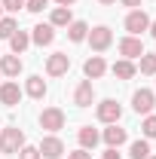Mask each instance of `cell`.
<instances>
[{
	"instance_id": "37",
	"label": "cell",
	"mask_w": 156,
	"mask_h": 159,
	"mask_svg": "<svg viewBox=\"0 0 156 159\" xmlns=\"http://www.w3.org/2000/svg\"><path fill=\"white\" fill-rule=\"evenodd\" d=\"M0 80H3V74H0Z\"/></svg>"
},
{
	"instance_id": "20",
	"label": "cell",
	"mask_w": 156,
	"mask_h": 159,
	"mask_svg": "<svg viewBox=\"0 0 156 159\" xmlns=\"http://www.w3.org/2000/svg\"><path fill=\"white\" fill-rule=\"evenodd\" d=\"M28 46H31V34H28V31H16V34L9 37V49H12V55H21Z\"/></svg>"
},
{
	"instance_id": "2",
	"label": "cell",
	"mask_w": 156,
	"mask_h": 159,
	"mask_svg": "<svg viewBox=\"0 0 156 159\" xmlns=\"http://www.w3.org/2000/svg\"><path fill=\"white\" fill-rule=\"evenodd\" d=\"M40 129L49 132V135L61 132V129H64V110H61V107H46V110L40 113Z\"/></svg>"
},
{
	"instance_id": "32",
	"label": "cell",
	"mask_w": 156,
	"mask_h": 159,
	"mask_svg": "<svg viewBox=\"0 0 156 159\" xmlns=\"http://www.w3.org/2000/svg\"><path fill=\"white\" fill-rule=\"evenodd\" d=\"M147 31H150V37L156 40V19H150V28H147Z\"/></svg>"
},
{
	"instance_id": "5",
	"label": "cell",
	"mask_w": 156,
	"mask_h": 159,
	"mask_svg": "<svg viewBox=\"0 0 156 159\" xmlns=\"http://www.w3.org/2000/svg\"><path fill=\"white\" fill-rule=\"evenodd\" d=\"M132 107H135V113H141V116L153 113V107H156V92H150V89H138L135 95H132Z\"/></svg>"
},
{
	"instance_id": "31",
	"label": "cell",
	"mask_w": 156,
	"mask_h": 159,
	"mask_svg": "<svg viewBox=\"0 0 156 159\" xmlns=\"http://www.w3.org/2000/svg\"><path fill=\"white\" fill-rule=\"evenodd\" d=\"M122 6H129V9H141V0H119Z\"/></svg>"
},
{
	"instance_id": "28",
	"label": "cell",
	"mask_w": 156,
	"mask_h": 159,
	"mask_svg": "<svg viewBox=\"0 0 156 159\" xmlns=\"http://www.w3.org/2000/svg\"><path fill=\"white\" fill-rule=\"evenodd\" d=\"M0 3H3L6 12H19L21 6H25V0H0Z\"/></svg>"
},
{
	"instance_id": "36",
	"label": "cell",
	"mask_w": 156,
	"mask_h": 159,
	"mask_svg": "<svg viewBox=\"0 0 156 159\" xmlns=\"http://www.w3.org/2000/svg\"><path fill=\"white\" fill-rule=\"evenodd\" d=\"M147 159H156V153H150V156H147Z\"/></svg>"
},
{
	"instance_id": "29",
	"label": "cell",
	"mask_w": 156,
	"mask_h": 159,
	"mask_svg": "<svg viewBox=\"0 0 156 159\" xmlns=\"http://www.w3.org/2000/svg\"><path fill=\"white\" fill-rule=\"evenodd\" d=\"M67 159H92V153L80 147V150H74V153H67Z\"/></svg>"
},
{
	"instance_id": "8",
	"label": "cell",
	"mask_w": 156,
	"mask_h": 159,
	"mask_svg": "<svg viewBox=\"0 0 156 159\" xmlns=\"http://www.w3.org/2000/svg\"><path fill=\"white\" fill-rule=\"evenodd\" d=\"M40 156L43 159H61V153H64V141L58 138V135H46V138L40 141Z\"/></svg>"
},
{
	"instance_id": "26",
	"label": "cell",
	"mask_w": 156,
	"mask_h": 159,
	"mask_svg": "<svg viewBox=\"0 0 156 159\" xmlns=\"http://www.w3.org/2000/svg\"><path fill=\"white\" fill-rule=\"evenodd\" d=\"M19 159H43V156H40V150H37V147H31V144H25V147L19 150Z\"/></svg>"
},
{
	"instance_id": "11",
	"label": "cell",
	"mask_w": 156,
	"mask_h": 159,
	"mask_svg": "<svg viewBox=\"0 0 156 159\" xmlns=\"http://www.w3.org/2000/svg\"><path fill=\"white\" fill-rule=\"evenodd\" d=\"M95 101V86H92V80H80V86L74 89V104L77 107H89Z\"/></svg>"
},
{
	"instance_id": "25",
	"label": "cell",
	"mask_w": 156,
	"mask_h": 159,
	"mask_svg": "<svg viewBox=\"0 0 156 159\" xmlns=\"http://www.w3.org/2000/svg\"><path fill=\"white\" fill-rule=\"evenodd\" d=\"M141 135H144L147 141L156 138V116H153V113H147V116H144V122H141Z\"/></svg>"
},
{
	"instance_id": "10",
	"label": "cell",
	"mask_w": 156,
	"mask_h": 159,
	"mask_svg": "<svg viewBox=\"0 0 156 159\" xmlns=\"http://www.w3.org/2000/svg\"><path fill=\"white\" fill-rule=\"evenodd\" d=\"M101 141H104L107 147H117V150H119V147L129 141V132H126V129H119L117 122H110V125L101 132Z\"/></svg>"
},
{
	"instance_id": "24",
	"label": "cell",
	"mask_w": 156,
	"mask_h": 159,
	"mask_svg": "<svg viewBox=\"0 0 156 159\" xmlns=\"http://www.w3.org/2000/svg\"><path fill=\"white\" fill-rule=\"evenodd\" d=\"M16 31H19V25H16L12 16H3V19H0V40H9Z\"/></svg>"
},
{
	"instance_id": "7",
	"label": "cell",
	"mask_w": 156,
	"mask_h": 159,
	"mask_svg": "<svg viewBox=\"0 0 156 159\" xmlns=\"http://www.w3.org/2000/svg\"><path fill=\"white\" fill-rule=\"evenodd\" d=\"M150 28V16L144 12V9H132L129 16H126V31L132 34V37H141V31H147Z\"/></svg>"
},
{
	"instance_id": "9",
	"label": "cell",
	"mask_w": 156,
	"mask_h": 159,
	"mask_svg": "<svg viewBox=\"0 0 156 159\" xmlns=\"http://www.w3.org/2000/svg\"><path fill=\"white\" fill-rule=\"evenodd\" d=\"M119 55L122 58H129V61H135V58H141L144 55V43H141V37H122L119 40Z\"/></svg>"
},
{
	"instance_id": "22",
	"label": "cell",
	"mask_w": 156,
	"mask_h": 159,
	"mask_svg": "<svg viewBox=\"0 0 156 159\" xmlns=\"http://www.w3.org/2000/svg\"><path fill=\"white\" fill-rule=\"evenodd\" d=\"M150 153H153V150H150V141H147V138L132 141V147H129V156H132V159H147Z\"/></svg>"
},
{
	"instance_id": "1",
	"label": "cell",
	"mask_w": 156,
	"mask_h": 159,
	"mask_svg": "<svg viewBox=\"0 0 156 159\" xmlns=\"http://www.w3.org/2000/svg\"><path fill=\"white\" fill-rule=\"evenodd\" d=\"M21 147H25V132L19 125H9V129L0 132V150L3 153H19Z\"/></svg>"
},
{
	"instance_id": "27",
	"label": "cell",
	"mask_w": 156,
	"mask_h": 159,
	"mask_svg": "<svg viewBox=\"0 0 156 159\" xmlns=\"http://www.w3.org/2000/svg\"><path fill=\"white\" fill-rule=\"evenodd\" d=\"M49 6V0H25V9L28 12H43Z\"/></svg>"
},
{
	"instance_id": "34",
	"label": "cell",
	"mask_w": 156,
	"mask_h": 159,
	"mask_svg": "<svg viewBox=\"0 0 156 159\" xmlns=\"http://www.w3.org/2000/svg\"><path fill=\"white\" fill-rule=\"evenodd\" d=\"M98 3H104V6H113V3H117V0H98Z\"/></svg>"
},
{
	"instance_id": "18",
	"label": "cell",
	"mask_w": 156,
	"mask_h": 159,
	"mask_svg": "<svg viewBox=\"0 0 156 159\" xmlns=\"http://www.w3.org/2000/svg\"><path fill=\"white\" fill-rule=\"evenodd\" d=\"M71 21H74L71 6H55V9H52V16H49V25H52V28H67Z\"/></svg>"
},
{
	"instance_id": "35",
	"label": "cell",
	"mask_w": 156,
	"mask_h": 159,
	"mask_svg": "<svg viewBox=\"0 0 156 159\" xmlns=\"http://www.w3.org/2000/svg\"><path fill=\"white\" fill-rule=\"evenodd\" d=\"M0 19H3V3H0Z\"/></svg>"
},
{
	"instance_id": "17",
	"label": "cell",
	"mask_w": 156,
	"mask_h": 159,
	"mask_svg": "<svg viewBox=\"0 0 156 159\" xmlns=\"http://www.w3.org/2000/svg\"><path fill=\"white\" fill-rule=\"evenodd\" d=\"M0 74L3 77H19L21 74V58L19 55H0Z\"/></svg>"
},
{
	"instance_id": "23",
	"label": "cell",
	"mask_w": 156,
	"mask_h": 159,
	"mask_svg": "<svg viewBox=\"0 0 156 159\" xmlns=\"http://www.w3.org/2000/svg\"><path fill=\"white\" fill-rule=\"evenodd\" d=\"M138 70H141L144 77H156V55L153 52H144V55L138 58Z\"/></svg>"
},
{
	"instance_id": "33",
	"label": "cell",
	"mask_w": 156,
	"mask_h": 159,
	"mask_svg": "<svg viewBox=\"0 0 156 159\" xmlns=\"http://www.w3.org/2000/svg\"><path fill=\"white\" fill-rule=\"evenodd\" d=\"M55 3H58V6H74L77 0H55Z\"/></svg>"
},
{
	"instance_id": "30",
	"label": "cell",
	"mask_w": 156,
	"mask_h": 159,
	"mask_svg": "<svg viewBox=\"0 0 156 159\" xmlns=\"http://www.w3.org/2000/svg\"><path fill=\"white\" fill-rule=\"evenodd\" d=\"M101 159H122V156H119V150H117V147H107V150L101 153Z\"/></svg>"
},
{
	"instance_id": "4",
	"label": "cell",
	"mask_w": 156,
	"mask_h": 159,
	"mask_svg": "<svg viewBox=\"0 0 156 159\" xmlns=\"http://www.w3.org/2000/svg\"><path fill=\"white\" fill-rule=\"evenodd\" d=\"M89 46L95 49V52H104V49H110V43H113V31L107 28V25H98V28H92L89 31Z\"/></svg>"
},
{
	"instance_id": "13",
	"label": "cell",
	"mask_w": 156,
	"mask_h": 159,
	"mask_svg": "<svg viewBox=\"0 0 156 159\" xmlns=\"http://www.w3.org/2000/svg\"><path fill=\"white\" fill-rule=\"evenodd\" d=\"M21 101V89L19 83H0V104H6V107H16Z\"/></svg>"
},
{
	"instance_id": "16",
	"label": "cell",
	"mask_w": 156,
	"mask_h": 159,
	"mask_svg": "<svg viewBox=\"0 0 156 159\" xmlns=\"http://www.w3.org/2000/svg\"><path fill=\"white\" fill-rule=\"evenodd\" d=\"M110 70H113V77H117V80H132L138 74V64H135V61H129V58H119V61H113Z\"/></svg>"
},
{
	"instance_id": "15",
	"label": "cell",
	"mask_w": 156,
	"mask_h": 159,
	"mask_svg": "<svg viewBox=\"0 0 156 159\" xmlns=\"http://www.w3.org/2000/svg\"><path fill=\"white\" fill-rule=\"evenodd\" d=\"M77 138H80V147H83V150H95L98 141H101V132L92 129V125H83V129L77 132Z\"/></svg>"
},
{
	"instance_id": "3",
	"label": "cell",
	"mask_w": 156,
	"mask_h": 159,
	"mask_svg": "<svg viewBox=\"0 0 156 159\" xmlns=\"http://www.w3.org/2000/svg\"><path fill=\"white\" fill-rule=\"evenodd\" d=\"M95 116H98V122L110 125V122H119V116H122V107H119V104H117L113 98H104V101H98Z\"/></svg>"
},
{
	"instance_id": "19",
	"label": "cell",
	"mask_w": 156,
	"mask_h": 159,
	"mask_svg": "<svg viewBox=\"0 0 156 159\" xmlns=\"http://www.w3.org/2000/svg\"><path fill=\"white\" fill-rule=\"evenodd\" d=\"M25 95H31V98H43L46 95V80L43 77H28L25 80Z\"/></svg>"
},
{
	"instance_id": "12",
	"label": "cell",
	"mask_w": 156,
	"mask_h": 159,
	"mask_svg": "<svg viewBox=\"0 0 156 159\" xmlns=\"http://www.w3.org/2000/svg\"><path fill=\"white\" fill-rule=\"evenodd\" d=\"M31 43H37V46H52L55 43V28L46 21V25H34L31 28Z\"/></svg>"
},
{
	"instance_id": "14",
	"label": "cell",
	"mask_w": 156,
	"mask_h": 159,
	"mask_svg": "<svg viewBox=\"0 0 156 159\" xmlns=\"http://www.w3.org/2000/svg\"><path fill=\"white\" fill-rule=\"evenodd\" d=\"M104 70H107V61L101 58V55H92V58H86V64H83V74H86V80H98V77H104Z\"/></svg>"
},
{
	"instance_id": "6",
	"label": "cell",
	"mask_w": 156,
	"mask_h": 159,
	"mask_svg": "<svg viewBox=\"0 0 156 159\" xmlns=\"http://www.w3.org/2000/svg\"><path fill=\"white\" fill-rule=\"evenodd\" d=\"M67 70H71V55L67 52H52L46 58V74L49 77H64Z\"/></svg>"
},
{
	"instance_id": "21",
	"label": "cell",
	"mask_w": 156,
	"mask_h": 159,
	"mask_svg": "<svg viewBox=\"0 0 156 159\" xmlns=\"http://www.w3.org/2000/svg\"><path fill=\"white\" fill-rule=\"evenodd\" d=\"M67 37L74 40V43H83V40L89 37V25L86 21H71L67 25Z\"/></svg>"
}]
</instances>
